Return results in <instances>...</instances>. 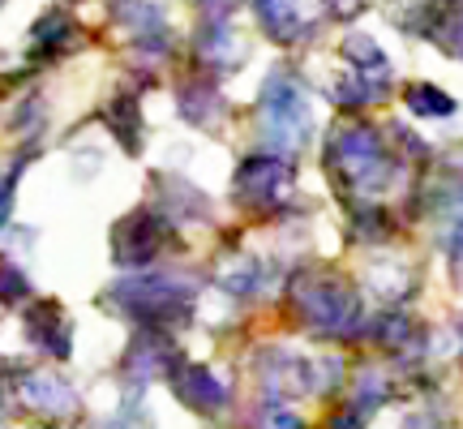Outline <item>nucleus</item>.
Here are the masks:
<instances>
[{
	"label": "nucleus",
	"instance_id": "6",
	"mask_svg": "<svg viewBox=\"0 0 463 429\" xmlns=\"http://www.w3.org/2000/svg\"><path fill=\"white\" fill-rule=\"evenodd\" d=\"M167 378H172V391H176L189 408H198V413H219V408H228V386H223L206 365H176Z\"/></svg>",
	"mask_w": 463,
	"mask_h": 429
},
{
	"label": "nucleus",
	"instance_id": "9",
	"mask_svg": "<svg viewBox=\"0 0 463 429\" xmlns=\"http://www.w3.org/2000/svg\"><path fill=\"white\" fill-rule=\"evenodd\" d=\"M26 292H31L26 275H22L14 262H0V305H17Z\"/></svg>",
	"mask_w": 463,
	"mask_h": 429
},
{
	"label": "nucleus",
	"instance_id": "13",
	"mask_svg": "<svg viewBox=\"0 0 463 429\" xmlns=\"http://www.w3.org/2000/svg\"><path fill=\"white\" fill-rule=\"evenodd\" d=\"M455 52H459V56H463V22H459V48H455Z\"/></svg>",
	"mask_w": 463,
	"mask_h": 429
},
{
	"label": "nucleus",
	"instance_id": "8",
	"mask_svg": "<svg viewBox=\"0 0 463 429\" xmlns=\"http://www.w3.org/2000/svg\"><path fill=\"white\" fill-rule=\"evenodd\" d=\"M408 108L416 116H450L455 112V100H447L438 86H412L408 91Z\"/></svg>",
	"mask_w": 463,
	"mask_h": 429
},
{
	"label": "nucleus",
	"instance_id": "5",
	"mask_svg": "<svg viewBox=\"0 0 463 429\" xmlns=\"http://www.w3.org/2000/svg\"><path fill=\"white\" fill-rule=\"evenodd\" d=\"M164 224L155 214H133L129 224L116 228V262L120 266H146L164 249Z\"/></svg>",
	"mask_w": 463,
	"mask_h": 429
},
{
	"label": "nucleus",
	"instance_id": "2",
	"mask_svg": "<svg viewBox=\"0 0 463 429\" xmlns=\"http://www.w3.org/2000/svg\"><path fill=\"white\" fill-rule=\"evenodd\" d=\"M297 310L317 335H335L356 322V297L335 275H300L297 280Z\"/></svg>",
	"mask_w": 463,
	"mask_h": 429
},
{
	"label": "nucleus",
	"instance_id": "1",
	"mask_svg": "<svg viewBox=\"0 0 463 429\" xmlns=\"http://www.w3.org/2000/svg\"><path fill=\"white\" fill-rule=\"evenodd\" d=\"M395 159L386 155L382 138L369 129V125H347V129H335L331 147H326V167H331L347 189H373V185L391 181Z\"/></svg>",
	"mask_w": 463,
	"mask_h": 429
},
{
	"label": "nucleus",
	"instance_id": "12",
	"mask_svg": "<svg viewBox=\"0 0 463 429\" xmlns=\"http://www.w3.org/2000/svg\"><path fill=\"white\" fill-rule=\"evenodd\" d=\"M9 206H14V176H5V181H0V224H5Z\"/></svg>",
	"mask_w": 463,
	"mask_h": 429
},
{
	"label": "nucleus",
	"instance_id": "10",
	"mask_svg": "<svg viewBox=\"0 0 463 429\" xmlns=\"http://www.w3.org/2000/svg\"><path fill=\"white\" fill-rule=\"evenodd\" d=\"M262 429H305V425H300L292 413H283V408H270V413H266V421H262Z\"/></svg>",
	"mask_w": 463,
	"mask_h": 429
},
{
	"label": "nucleus",
	"instance_id": "7",
	"mask_svg": "<svg viewBox=\"0 0 463 429\" xmlns=\"http://www.w3.org/2000/svg\"><path fill=\"white\" fill-rule=\"evenodd\" d=\"M22 399H26L31 408H39V413H52V416L73 413V408H78L73 386H65V382L56 378V374H43V369L22 378Z\"/></svg>",
	"mask_w": 463,
	"mask_h": 429
},
{
	"label": "nucleus",
	"instance_id": "14",
	"mask_svg": "<svg viewBox=\"0 0 463 429\" xmlns=\"http://www.w3.org/2000/svg\"><path fill=\"white\" fill-rule=\"evenodd\" d=\"M459 335H463V330H459Z\"/></svg>",
	"mask_w": 463,
	"mask_h": 429
},
{
	"label": "nucleus",
	"instance_id": "4",
	"mask_svg": "<svg viewBox=\"0 0 463 429\" xmlns=\"http://www.w3.org/2000/svg\"><path fill=\"white\" fill-rule=\"evenodd\" d=\"M292 185V164L279 155H249L241 172H236V198L258 202V206H275L288 198Z\"/></svg>",
	"mask_w": 463,
	"mask_h": 429
},
{
	"label": "nucleus",
	"instance_id": "3",
	"mask_svg": "<svg viewBox=\"0 0 463 429\" xmlns=\"http://www.w3.org/2000/svg\"><path fill=\"white\" fill-rule=\"evenodd\" d=\"M262 125L266 138L279 142V147H300L309 138V108H305V95H300L292 82L283 78H270L262 91Z\"/></svg>",
	"mask_w": 463,
	"mask_h": 429
},
{
	"label": "nucleus",
	"instance_id": "11",
	"mask_svg": "<svg viewBox=\"0 0 463 429\" xmlns=\"http://www.w3.org/2000/svg\"><path fill=\"white\" fill-rule=\"evenodd\" d=\"M331 429H364V413L352 404V408H344V413L331 421Z\"/></svg>",
	"mask_w": 463,
	"mask_h": 429
}]
</instances>
